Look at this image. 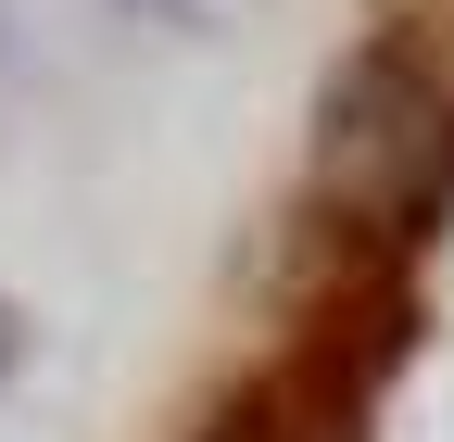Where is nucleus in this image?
Returning a JSON list of instances; mask_svg holds the SVG:
<instances>
[{
    "label": "nucleus",
    "mask_w": 454,
    "mask_h": 442,
    "mask_svg": "<svg viewBox=\"0 0 454 442\" xmlns=\"http://www.w3.org/2000/svg\"><path fill=\"white\" fill-rule=\"evenodd\" d=\"M26 367V316H13V291H0V379Z\"/></svg>",
    "instance_id": "obj_1"
},
{
    "label": "nucleus",
    "mask_w": 454,
    "mask_h": 442,
    "mask_svg": "<svg viewBox=\"0 0 454 442\" xmlns=\"http://www.w3.org/2000/svg\"><path fill=\"white\" fill-rule=\"evenodd\" d=\"M152 13H190V0H152Z\"/></svg>",
    "instance_id": "obj_2"
},
{
    "label": "nucleus",
    "mask_w": 454,
    "mask_h": 442,
    "mask_svg": "<svg viewBox=\"0 0 454 442\" xmlns=\"http://www.w3.org/2000/svg\"><path fill=\"white\" fill-rule=\"evenodd\" d=\"M0 101H13V64H0Z\"/></svg>",
    "instance_id": "obj_3"
}]
</instances>
